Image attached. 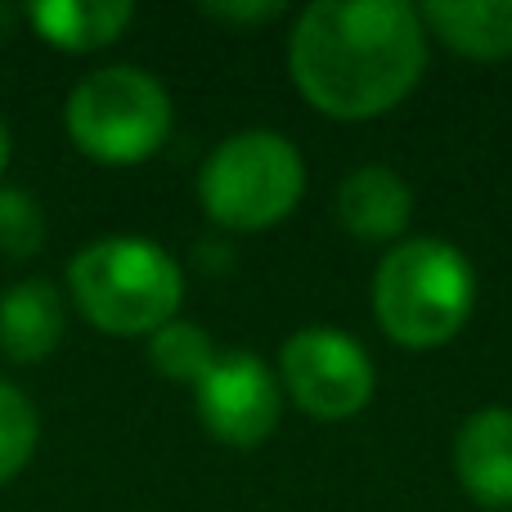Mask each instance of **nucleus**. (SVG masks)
<instances>
[{
	"instance_id": "11",
	"label": "nucleus",
	"mask_w": 512,
	"mask_h": 512,
	"mask_svg": "<svg viewBox=\"0 0 512 512\" xmlns=\"http://www.w3.org/2000/svg\"><path fill=\"white\" fill-rule=\"evenodd\" d=\"M135 5L126 0H36L27 5V23L45 45L68 54H90L113 45L131 27Z\"/></svg>"
},
{
	"instance_id": "12",
	"label": "nucleus",
	"mask_w": 512,
	"mask_h": 512,
	"mask_svg": "<svg viewBox=\"0 0 512 512\" xmlns=\"http://www.w3.org/2000/svg\"><path fill=\"white\" fill-rule=\"evenodd\" d=\"M418 18L468 59L495 63L512 54V0H427Z\"/></svg>"
},
{
	"instance_id": "10",
	"label": "nucleus",
	"mask_w": 512,
	"mask_h": 512,
	"mask_svg": "<svg viewBox=\"0 0 512 512\" xmlns=\"http://www.w3.org/2000/svg\"><path fill=\"white\" fill-rule=\"evenodd\" d=\"M337 221L346 234L364 243H382L405 234L409 212H414V194H409L405 176L396 167H382V162H364L337 189Z\"/></svg>"
},
{
	"instance_id": "17",
	"label": "nucleus",
	"mask_w": 512,
	"mask_h": 512,
	"mask_svg": "<svg viewBox=\"0 0 512 512\" xmlns=\"http://www.w3.org/2000/svg\"><path fill=\"white\" fill-rule=\"evenodd\" d=\"M5 167H9V126L0 122V176H5Z\"/></svg>"
},
{
	"instance_id": "8",
	"label": "nucleus",
	"mask_w": 512,
	"mask_h": 512,
	"mask_svg": "<svg viewBox=\"0 0 512 512\" xmlns=\"http://www.w3.org/2000/svg\"><path fill=\"white\" fill-rule=\"evenodd\" d=\"M454 472L481 508L512 504V409H477L454 436Z\"/></svg>"
},
{
	"instance_id": "15",
	"label": "nucleus",
	"mask_w": 512,
	"mask_h": 512,
	"mask_svg": "<svg viewBox=\"0 0 512 512\" xmlns=\"http://www.w3.org/2000/svg\"><path fill=\"white\" fill-rule=\"evenodd\" d=\"M45 248V212L23 189H0V256L27 261Z\"/></svg>"
},
{
	"instance_id": "14",
	"label": "nucleus",
	"mask_w": 512,
	"mask_h": 512,
	"mask_svg": "<svg viewBox=\"0 0 512 512\" xmlns=\"http://www.w3.org/2000/svg\"><path fill=\"white\" fill-rule=\"evenodd\" d=\"M36 441H41L36 405L14 387V382L0 378V486L14 481L18 472L32 463Z\"/></svg>"
},
{
	"instance_id": "3",
	"label": "nucleus",
	"mask_w": 512,
	"mask_h": 512,
	"mask_svg": "<svg viewBox=\"0 0 512 512\" xmlns=\"http://www.w3.org/2000/svg\"><path fill=\"white\" fill-rule=\"evenodd\" d=\"M477 306L472 261L445 239H405L373 270V315L400 346H441Z\"/></svg>"
},
{
	"instance_id": "9",
	"label": "nucleus",
	"mask_w": 512,
	"mask_h": 512,
	"mask_svg": "<svg viewBox=\"0 0 512 512\" xmlns=\"http://www.w3.org/2000/svg\"><path fill=\"white\" fill-rule=\"evenodd\" d=\"M68 328V301L50 279H23L0 297V355L14 364H41L59 351Z\"/></svg>"
},
{
	"instance_id": "7",
	"label": "nucleus",
	"mask_w": 512,
	"mask_h": 512,
	"mask_svg": "<svg viewBox=\"0 0 512 512\" xmlns=\"http://www.w3.org/2000/svg\"><path fill=\"white\" fill-rule=\"evenodd\" d=\"M194 405L203 427L221 445L252 450L279 427L283 396L265 360H256L252 351H225L194 387Z\"/></svg>"
},
{
	"instance_id": "4",
	"label": "nucleus",
	"mask_w": 512,
	"mask_h": 512,
	"mask_svg": "<svg viewBox=\"0 0 512 512\" xmlns=\"http://www.w3.org/2000/svg\"><path fill=\"white\" fill-rule=\"evenodd\" d=\"M306 194V162L279 131H239L207 153L198 203L216 225L256 234L292 216Z\"/></svg>"
},
{
	"instance_id": "5",
	"label": "nucleus",
	"mask_w": 512,
	"mask_h": 512,
	"mask_svg": "<svg viewBox=\"0 0 512 512\" xmlns=\"http://www.w3.org/2000/svg\"><path fill=\"white\" fill-rule=\"evenodd\" d=\"M72 144L104 167H135L171 135V95L153 72L113 63L81 77L63 108Z\"/></svg>"
},
{
	"instance_id": "2",
	"label": "nucleus",
	"mask_w": 512,
	"mask_h": 512,
	"mask_svg": "<svg viewBox=\"0 0 512 512\" xmlns=\"http://www.w3.org/2000/svg\"><path fill=\"white\" fill-rule=\"evenodd\" d=\"M72 306L113 337H153L185 301V274L162 243L108 234L86 243L68 265Z\"/></svg>"
},
{
	"instance_id": "6",
	"label": "nucleus",
	"mask_w": 512,
	"mask_h": 512,
	"mask_svg": "<svg viewBox=\"0 0 512 512\" xmlns=\"http://www.w3.org/2000/svg\"><path fill=\"white\" fill-rule=\"evenodd\" d=\"M279 373L288 396L306 409L310 418H351L373 400L378 373L373 360L355 337L337 333V328H301L283 342Z\"/></svg>"
},
{
	"instance_id": "1",
	"label": "nucleus",
	"mask_w": 512,
	"mask_h": 512,
	"mask_svg": "<svg viewBox=\"0 0 512 512\" xmlns=\"http://www.w3.org/2000/svg\"><path fill=\"white\" fill-rule=\"evenodd\" d=\"M427 68V27L400 0H315L288 36V72L310 108L364 122L396 108Z\"/></svg>"
},
{
	"instance_id": "13",
	"label": "nucleus",
	"mask_w": 512,
	"mask_h": 512,
	"mask_svg": "<svg viewBox=\"0 0 512 512\" xmlns=\"http://www.w3.org/2000/svg\"><path fill=\"white\" fill-rule=\"evenodd\" d=\"M216 355H221L216 342L198 324H189V319H171V324H162L158 333L149 337L153 369L171 382H189V387H198V382L207 378V369L216 364Z\"/></svg>"
},
{
	"instance_id": "16",
	"label": "nucleus",
	"mask_w": 512,
	"mask_h": 512,
	"mask_svg": "<svg viewBox=\"0 0 512 512\" xmlns=\"http://www.w3.org/2000/svg\"><path fill=\"white\" fill-rule=\"evenodd\" d=\"M207 18L216 23H230V27H243V23H270V18L288 14L283 0H230V5H203Z\"/></svg>"
}]
</instances>
